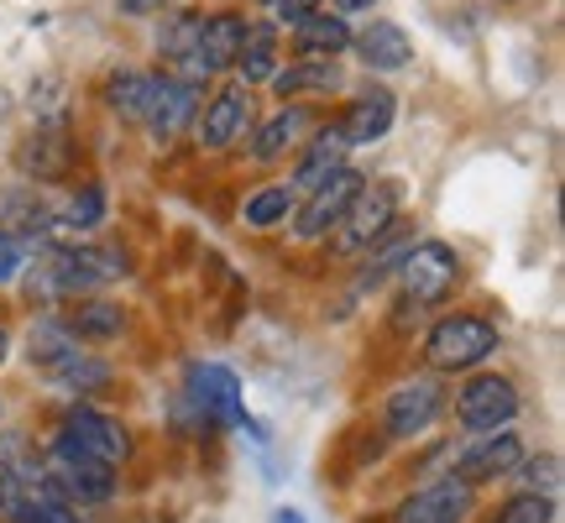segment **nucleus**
I'll list each match as a JSON object with an SVG mask.
<instances>
[{"mask_svg":"<svg viewBox=\"0 0 565 523\" xmlns=\"http://www.w3.org/2000/svg\"><path fill=\"white\" fill-rule=\"evenodd\" d=\"M194 141H200L204 152H231V147H242L252 137V89L246 84H221V89H210V100H200L194 110Z\"/></svg>","mask_w":565,"mask_h":523,"instance_id":"1a4fd4ad","label":"nucleus"},{"mask_svg":"<svg viewBox=\"0 0 565 523\" xmlns=\"http://www.w3.org/2000/svg\"><path fill=\"white\" fill-rule=\"evenodd\" d=\"M63 324H68L84 345H105V341H116V335L126 330V303L121 299H105V293H89V299L68 303Z\"/></svg>","mask_w":565,"mask_h":523,"instance_id":"b1692460","label":"nucleus"},{"mask_svg":"<svg viewBox=\"0 0 565 523\" xmlns=\"http://www.w3.org/2000/svg\"><path fill=\"white\" fill-rule=\"evenodd\" d=\"M529 450L519 440V429H492V435H471L461 456L450 461V477H461L466 487H492V482H508L519 461Z\"/></svg>","mask_w":565,"mask_h":523,"instance_id":"f8f14e48","label":"nucleus"},{"mask_svg":"<svg viewBox=\"0 0 565 523\" xmlns=\"http://www.w3.org/2000/svg\"><path fill=\"white\" fill-rule=\"evenodd\" d=\"M273 6V26H294V21L324 11V0H267Z\"/></svg>","mask_w":565,"mask_h":523,"instance_id":"72a5a7b5","label":"nucleus"},{"mask_svg":"<svg viewBox=\"0 0 565 523\" xmlns=\"http://www.w3.org/2000/svg\"><path fill=\"white\" fill-rule=\"evenodd\" d=\"M210 424H231V429H246V435H263L257 419L246 414L242 403V377L231 366L215 362H194L183 372V393H179V429L183 435H200Z\"/></svg>","mask_w":565,"mask_h":523,"instance_id":"f257e3e1","label":"nucleus"},{"mask_svg":"<svg viewBox=\"0 0 565 523\" xmlns=\"http://www.w3.org/2000/svg\"><path fill=\"white\" fill-rule=\"evenodd\" d=\"M477 513V487H466L461 477H435V482L414 487L404 503L393 508V523H471Z\"/></svg>","mask_w":565,"mask_h":523,"instance_id":"ddd939ff","label":"nucleus"},{"mask_svg":"<svg viewBox=\"0 0 565 523\" xmlns=\"http://www.w3.org/2000/svg\"><path fill=\"white\" fill-rule=\"evenodd\" d=\"M362 168H335L330 179L320 183V189H309V194H299V210H294V236L299 242H324L335 225H341V215H345V204L356 200V189H362Z\"/></svg>","mask_w":565,"mask_h":523,"instance_id":"9b49d317","label":"nucleus"},{"mask_svg":"<svg viewBox=\"0 0 565 523\" xmlns=\"http://www.w3.org/2000/svg\"><path fill=\"white\" fill-rule=\"evenodd\" d=\"M450 408H456V424L466 435H492V429H508L519 419L524 398H519V383L503 377V372H466Z\"/></svg>","mask_w":565,"mask_h":523,"instance_id":"0eeeda50","label":"nucleus"},{"mask_svg":"<svg viewBox=\"0 0 565 523\" xmlns=\"http://www.w3.org/2000/svg\"><path fill=\"white\" fill-rule=\"evenodd\" d=\"M74 158H79L74 131L63 121H38L17 147V173L32 183H58L74 173Z\"/></svg>","mask_w":565,"mask_h":523,"instance_id":"4468645a","label":"nucleus"},{"mask_svg":"<svg viewBox=\"0 0 565 523\" xmlns=\"http://www.w3.org/2000/svg\"><path fill=\"white\" fill-rule=\"evenodd\" d=\"M100 95L126 126H141V116H147V95H152V68H121V74H110Z\"/></svg>","mask_w":565,"mask_h":523,"instance_id":"cd10ccee","label":"nucleus"},{"mask_svg":"<svg viewBox=\"0 0 565 523\" xmlns=\"http://www.w3.org/2000/svg\"><path fill=\"white\" fill-rule=\"evenodd\" d=\"M42 482L53 487L63 503L100 508V503L116 498L121 471H116V466H105V461H95V456H84V450H74L63 435H53V445H47V477H42Z\"/></svg>","mask_w":565,"mask_h":523,"instance_id":"423d86ee","label":"nucleus"},{"mask_svg":"<svg viewBox=\"0 0 565 523\" xmlns=\"http://www.w3.org/2000/svg\"><path fill=\"white\" fill-rule=\"evenodd\" d=\"M294 32V53L299 58H320V63H335L341 53H351V21L335 17V11H315L288 26Z\"/></svg>","mask_w":565,"mask_h":523,"instance_id":"412c9836","label":"nucleus"},{"mask_svg":"<svg viewBox=\"0 0 565 523\" xmlns=\"http://www.w3.org/2000/svg\"><path fill=\"white\" fill-rule=\"evenodd\" d=\"M324 6H335V17H372L377 11V0H324Z\"/></svg>","mask_w":565,"mask_h":523,"instance_id":"4c0bfd02","label":"nucleus"},{"mask_svg":"<svg viewBox=\"0 0 565 523\" xmlns=\"http://www.w3.org/2000/svg\"><path fill=\"white\" fill-rule=\"evenodd\" d=\"M11 523H84V519H79V508L63 503L58 492L42 482V487H26V498L17 503Z\"/></svg>","mask_w":565,"mask_h":523,"instance_id":"c756f323","label":"nucleus"},{"mask_svg":"<svg viewBox=\"0 0 565 523\" xmlns=\"http://www.w3.org/2000/svg\"><path fill=\"white\" fill-rule=\"evenodd\" d=\"M47 282H53V293H58L63 303L74 299H89V293H100V288H110V282H121L126 273H131V262H126L121 246H53L47 252Z\"/></svg>","mask_w":565,"mask_h":523,"instance_id":"20e7f679","label":"nucleus"},{"mask_svg":"<svg viewBox=\"0 0 565 523\" xmlns=\"http://www.w3.org/2000/svg\"><path fill=\"white\" fill-rule=\"evenodd\" d=\"M351 53H356L372 74H398V68L414 63V38H408L398 21L372 17L362 32H351Z\"/></svg>","mask_w":565,"mask_h":523,"instance_id":"aec40b11","label":"nucleus"},{"mask_svg":"<svg viewBox=\"0 0 565 523\" xmlns=\"http://www.w3.org/2000/svg\"><path fill=\"white\" fill-rule=\"evenodd\" d=\"M74 356H84V341L63 324V314H42L32 324V335H26V362L38 366L42 377H53L58 366H68Z\"/></svg>","mask_w":565,"mask_h":523,"instance_id":"4be33fe9","label":"nucleus"},{"mask_svg":"<svg viewBox=\"0 0 565 523\" xmlns=\"http://www.w3.org/2000/svg\"><path fill=\"white\" fill-rule=\"evenodd\" d=\"M273 523H303V513H299V508H278V513H273Z\"/></svg>","mask_w":565,"mask_h":523,"instance_id":"58836bf2","label":"nucleus"},{"mask_svg":"<svg viewBox=\"0 0 565 523\" xmlns=\"http://www.w3.org/2000/svg\"><path fill=\"white\" fill-rule=\"evenodd\" d=\"M345 137H341V126L335 121H324L309 131V141H303L299 152H294V179H288V189L294 194H309V189H320L335 168H345Z\"/></svg>","mask_w":565,"mask_h":523,"instance_id":"6ab92c4d","label":"nucleus"},{"mask_svg":"<svg viewBox=\"0 0 565 523\" xmlns=\"http://www.w3.org/2000/svg\"><path fill=\"white\" fill-rule=\"evenodd\" d=\"M450 408V393L435 372H424V377H404V383L393 387L383 398V435L387 440H419L429 435L440 414Z\"/></svg>","mask_w":565,"mask_h":523,"instance_id":"6e6552de","label":"nucleus"},{"mask_svg":"<svg viewBox=\"0 0 565 523\" xmlns=\"http://www.w3.org/2000/svg\"><path fill=\"white\" fill-rule=\"evenodd\" d=\"M21 498H26V487H21V477H17V471H11L6 461H0V519H11Z\"/></svg>","mask_w":565,"mask_h":523,"instance_id":"c9c22d12","label":"nucleus"},{"mask_svg":"<svg viewBox=\"0 0 565 523\" xmlns=\"http://www.w3.org/2000/svg\"><path fill=\"white\" fill-rule=\"evenodd\" d=\"M273 89L282 100H320V95H341L345 79H341V63H320V58H294L288 68L273 74Z\"/></svg>","mask_w":565,"mask_h":523,"instance_id":"5701e85b","label":"nucleus"},{"mask_svg":"<svg viewBox=\"0 0 565 523\" xmlns=\"http://www.w3.org/2000/svg\"><path fill=\"white\" fill-rule=\"evenodd\" d=\"M315 126H320L315 105L282 100L278 116H267L263 126H252V141H246V152H252V162H282V158H294L303 141H309V131H315Z\"/></svg>","mask_w":565,"mask_h":523,"instance_id":"2eb2a0df","label":"nucleus"},{"mask_svg":"<svg viewBox=\"0 0 565 523\" xmlns=\"http://www.w3.org/2000/svg\"><path fill=\"white\" fill-rule=\"evenodd\" d=\"M6 356H11V330L0 324V366H6Z\"/></svg>","mask_w":565,"mask_h":523,"instance_id":"ea45409f","label":"nucleus"},{"mask_svg":"<svg viewBox=\"0 0 565 523\" xmlns=\"http://www.w3.org/2000/svg\"><path fill=\"white\" fill-rule=\"evenodd\" d=\"M242 32H246V17H242V11H204L200 58H204V68H210V79H215V74H225V68L236 63Z\"/></svg>","mask_w":565,"mask_h":523,"instance_id":"a878e982","label":"nucleus"},{"mask_svg":"<svg viewBox=\"0 0 565 523\" xmlns=\"http://www.w3.org/2000/svg\"><path fill=\"white\" fill-rule=\"evenodd\" d=\"M466 278V262L461 252L450 242H414L404 252V262H398V288H404L408 303H419V309H440L456 288H461Z\"/></svg>","mask_w":565,"mask_h":523,"instance_id":"39448f33","label":"nucleus"},{"mask_svg":"<svg viewBox=\"0 0 565 523\" xmlns=\"http://www.w3.org/2000/svg\"><path fill=\"white\" fill-rule=\"evenodd\" d=\"M200 100H204V89L168 79L162 68H152V95H147V116H141V126L152 131V141H173V137H183V131L194 126Z\"/></svg>","mask_w":565,"mask_h":523,"instance_id":"dca6fc26","label":"nucleus"},{"mask_svg":"<svg viewBox=\"0 0 565 523\" xmlns=\"http://www.w3.org/2000/svg\"><path fill=\"white\" fill-rule=\"evenodd\" d=\"M519 492H540V498H555L561 492V456L555 450H540V456H524L519 471H513Z\"/></svg>","mask_w":565,"mask_h":523,"instance_id":"2f4dec72","label":"nucleus"},{"mask_svg":"<svg viewBox=\"0 0 565 523\" xmlns=\"http://www.w3.org/2000/svg\"><path fill=\"white\" fill-rule=\"evenodd\" d=\"M0 414H6V403H0Z\"/></svg>","mask_w":565,"mask_h":523,"instance_id":"a19ab883","label":"nucleus"},{"mask_svg":"<svg viewBox=\"0 0 565 523\" xmlns=\"http://www.w3.org/2000/svg\"><path fill=\"white\" fill-rule=\"evenodd\" d=\"M26 273V242L17 236H0V282H11Z\"/></svg>","mask_w":565,"mask_h":523,"instance_id":"f704fd0d","label":"nucleus"},{"mask_svg":"<svg viewBox=\"0 0 565 523\" xmlns=\"http://www.w3.org/2000/svg\"><path fill=\"white\" fill-rule=\"evenodd\" d=\"M398 204H404V189L393 179H362L356 200L345 204L341 225L324 236L330 252H335V257H362V252H372V246L398 225Z\"/></svg>","mask_w":565,"mask_h":523,"instance_id":"7ed1b4c3","label":"nucleus"},{"mask_svg":"<svg viewBox=\"0 0 565 523\" xmlns=\"http://www.w3.org/2000/svg\"><path fill=\"white\" fill-rule=\"evenodd\" d=\"M294 210H299V194H294L288 183H263V189L246 194L242 225L257 231V236H267V231H282V225L294 221Z\"/></svg>","mask_w":565,"mask_h":523,"instance_id":"bb28decb","label":"nucleus"},{"mask_svg":"<svg viewBox=\"0 0 565 523\" xmlns=\"http://www.w3.org/2000/svg\"><path fill=\"white\" fill-rule=\"evenodd\" d=\"M236 84H267L278 74V26L273 21H246L242 32V47H236Z\"/></svg>","mask_w":565,"mask_h":523,"instance_id":"393cba45","label":"nucleus"},{"mask_svg":"<svg viewBox=\"0 0 565 523\" xmlns=\"http://www.w3.org/2000/svg\"><path fill=\"white\" fill-rule=\"evenodd\" d=\"M257 6H267V0H257Z\"/></svg>","mask_w":565,"mask_h":523,"instance_id":"79ce46f5","label":"nucleus"},{"mask_svg":"<svg viewBox=\"0 0 565 523\" xmlns=\"http://www.w3.org/2000/svg\"><path fill=\"white\" fill-rule=\"evenodd\" d=\"M58 231V210L38 194V183H6L0 189V236L17 242H47Z\"/></svg>","mask_w":565,"mask_h":523,"instance_id":"a211bd4d","label":"nucleus"},{"mask_svg":"<svg viewBox=\"0 0 565 523\" xmlns=\"http://www.w3.org/2000/svg\"><path fill=\"white\" fill-rule=\"evenodd\" d=\"M116 11H121V17H162L168 0H116Z\"/></svg>","mask_w":565,"mask_h":523,"instance_id":"e433bc0d","label":"nucleus"},{"mask_svg":"<svg viewBox=\"0 0 565 523\" xmlns=\"http://www.w3.org/2000/svg\"><path fill=\"white\" fill-rule=\"evenodd\" d=\"M53 387H63L68 398H95V393H110V387H116V366L84 351V356H74L68 366L53 372Z\"/></svg>","mask_w":565,"mask_h":523,"instance_id":"c85d7f7f","label":"nucleus"},{"mask_svg":"<svg viewBox=\"0 0 565 523\" xmlns=\"http://www.w3.org/2000/svg\"><path fill=\"white\" fill-rule=\"evenodd\" d=\"M498 324L482 314H440V320L424 330V366L435 377H466V372H482L498 356Z\"/></svg>","mask_w":565,"mask_h":523,"instance_id":"f03ea898","label":"nucleus"},{"mask_svg":"<svg viewBox=\"0 0 565 523\" xmlns=\"http://www.w3.org/2000/svg\"><path fill=\"white\" fill-rule=\"evenodd\" d=\"M58 225L68 231V236H89V231H100L105 225V189L95 179L84 183L79 194L68 200V210L58 215Z\"/></svg>","mask_w":565,"mask_h":523,"instance_id":"7c9ffc66","label":"nucleus"},{"mask_svg":"<svg viewBox=\"0 0 565 523\" xmlns=\"http://www.w3.org/2000/svg\"><path fill=\"white\" fill-rule=\"evenodd\" d=\"M487 523H555V498H540V492H513Z\"/></svg>","mask_w":565,"mask_h":523,"instance_id":"473e14b6","label":"nucleus"},{"mask_svg":"<svg viewBox=\"0 0 565 523\" xmlns=\"http://www.w3.org/2000/svg\"><path fill=\"white\" fill-rule=\"evenodd\" d=\"M393 121H398V100H393L387 84H366V89H356V95L345 100V110L335 116L345 147H377V141L393 131Z\"/></svg>","mask_w":565,"mask_h":523,"instance_id":"f3484780","label":"nucleus"},{"mask_svg":"<svg viewBox=\"0 0 565 523\" xmlns=\"http://www.w3.org/2000/svg\"><path fill=\"white\" fill-rule=\"evenodd\" d=\"M58 435L74 445V450H84V456H95V461H105V466L131 461V429H126L116 414L95 408V403H68L58 419Z\"/></svg>","mask_w":565,"mask_h":523,"instance_id":"9d476101","label":"nucleus"}]
</instances>
